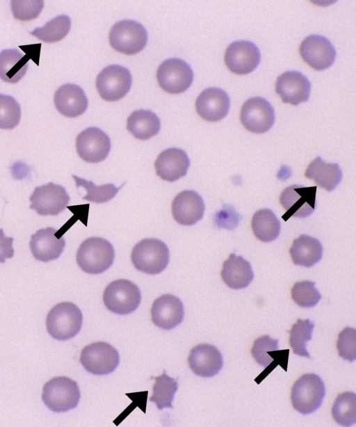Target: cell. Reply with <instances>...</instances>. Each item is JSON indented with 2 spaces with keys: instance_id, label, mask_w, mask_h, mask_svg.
<instances>
[{
  "instance_id": "obj_1",
  "label": "cell",
  "mask_w": 356,
  "mask_h": 427,
  "mask_svg": "<svg viewBox=\"0 0 356 427\" xmlns=\"http://www.w3.org/2000/svg\"><path fill=\"white\" fill-rule=\"evenodd\" d=\"M115 251L112 244L101 237H90L83 241L76 252L80 268L89 274H100L113 263Z\"/></svg>"
},
{
  "instance_id": "obj_2",
  "label": "cell",
  "mask_w": 356,
  "mask_h": 427,
  "mask_svg": "<svg viewBox=\"0 0 356 427\" xmlns=\"http://www.w3.org/2000/svg\"><path fill=\"white\" fill-rule=\"evenodd\" d=\"M131 259L138 271L148 275H156L167 267L170 252L166 244L161 240L145 239L134 247Z\"/></svg>"
},
{
  "instance_id": "obj_3",
  "label": "cell",
  "mask_w": 356,
  "mask_h": 427,
  "mask_svg": "<svg viewBox=\"0 0 356 427\" xmlns=\"http://www.w3.org/2000/svg\"><path fill=\"white\" fill-rule=\"evenodd\" d=\"M82 320L79 308L72 303L64 302L57 304L49 312L46 327L52 337L63 341L78 334Z\"/></svg>"
},
{
  "instance_id": "obj_4",
  "label": "cell",
  "mask_w": 356,
  "mask_h": 427,
  "mask_svg": "<svg viewBox=\"0 0 356 427\" xmlns=\"http://www.w3.org/2000/svg\"><path fill=\"white\" fill-rule=\"evenodd\" d=\"M325 394L324 382L318 375L304 374L294 382L291 388V403L298 412L309 414L320 408Z\"/></svg>"
},
{
  "instance_id": "obj_5",
  "label": "cell",
  "mask_w": 356,
  "mask_h": 427,
  "mask_svg": "<svg viewBox=\"0 0 356 427\" xmlns=\"http://www.w3.org/2000/svg\"><path fill=\"white\" fill-rule=\"evenodd\" d=\"M80 396L77 383L65 376L51 378L42 389L44 405L56 412H67L76 407Z\"/></svg>"
},
{
  "instance_id": "obj_6",
  "label": "cell",
  "mask_w": 356,
  "mask_h": 427,
  "mask_svg": "<svg viewBox=\"0 0 356 427\" xmlns=\"http://www.w3.org/2000/svg\"><path fill=\"white\" fill-rule=\"evenodd\" d=\"M147 33L140 23L123 19L115 23L109 33V43L118 52L131 55L140 51L146 45Z\"/></svg>"
},
{
  "instance_id": "obj_7",
  "label": "cell",
  "mask_w": 356,
  "mask_h": 427,
  "mask_svg": "<svg viewBox=\"0 0 356 427\" xmlns=\"http://www.w3.org/2000/svg\"><path fill=\"white\" fill-rule=\"evenodd\" d=\"M103 300L111 312L118 314H128L139 306L141 293L134 282L128 280H117L106 287Z\"/></svg>"
},
{
  "instance_id": "obj_8",
  "label": "cell",
  "mask_w": 356,
  "mask_h": 427,
  "mask_svg": "<svg viewBox=\"0 0 356 427\" xmlns=\"http://www.w3.org/2000/svg\"><path fill=\"white\" fill-rule=\"evenodd\" d=\"M316 188L293 184L284 189L280 202L286 211L282 218L287 221L291 217L302 218L310 216L316 207Z\"/></svg>"
},
{
  "instance_id": "obj_9",
  "label": "cell",
  "mask_w": 356,
  "mask_h": 427,
  "mask_svg": "<svg viewBox=\"0 0 356 427\" xmlns=\"http://www.w3.org/2000/svg\"><path fill=\"white\" fill-rule=\"evenodd\" d=\"M80 362L87 371L94 375H106L118 367L120 356L117 350L111 345L98 341L82 349Z\"/></svg>"
},
{
  "instance_id": "obj_10",
  "label": "cell",
  "mask_w": 356,
  "mask_h": 427,
  "mask_svg": "<svg viewBox=\"0 0 356 427\" xmlns=\"http://www.w3.org/2000/svg\"><path fill=\"white\" fill-rule=\"evenodd\" d=\"M159 86L165 92L177 94L184 92L193 80L192 69L184 61L172 58L164 61L156 72Z\"/></svg>"
},
{
  "instance_id": "obj_11",
  "label": "cell",
  "mask_w": 356,
  "mask_h": 427,
  "mask_svg": "<svg viewBox=\"0 0 356 427\" xmlns=\"http://www.w3.org/2000/svg\"><path fill=\"white\" fill-rule=\"evenodd\" d=\"M131 84L130 72L118 65L106 67L96 79V87L100 97L108 102H115L124 97Z\"/></svg>"
},
{
  "instance_id": "obj_12",
  "label": "cell",
  "mask_w": 356,
  "mask_h": 427,
  "mask_svg": "<svg viewBox=\"0 0 356 427\" xmlns=\"http://www.w3.org/2000/svg\"><path fill=\"white\" fill-rule=\"evenodd\" d=\"M29 200L30 208L42 216H56L70 202V196L60 185L49 182L35 187Z\"/></svg>"
},
{
  "instance_id": "obj_13",
  "label": "cell",
  "mask_w": 356,
  "mask_h": 427,
  "mask_svg": "<svg viewBox=\"0 0 356 427\" xmlns=\"http://www.w3.org/2000/svg\"><path fill=\"white\" fill-rule=\"evenodd\" d=\"M240 119L243 126L248 131L261 134L268 131L275 122V111L271 104L264 98L254 97L243 104Z\"/></svg>"
},
{
  "instance_id": "obj_14",
  "label": "cell",
  "mask_w": 356,
  "mask_h": 427,
  "mask_svg": "<svg viewBox=\"0 0 356 427\" xmlns=\"http://www.w3.org/2000/svg\"><path fill=\"white\" fill-rule=\"evenodd\" d=\"M79 156L88 163H99L104 160L111 150L109 137L97 127H89L79 133L76 139Z\"/></svg>"
},
{
  "instance_id": "obj_15",
  "label": "cell",
  "mask_w": 356,
  "mask_h": 427,
  "mask_svg": "<svg viewBox=\"0 0 356 427\" xmlns=\"http://www.w3.org/2000/svg\"><path fill=\"white\" fill-rule=\"evenodd\" d=\"M261 54L253 42L239 40L232 42L225 54V63L228 69L236 74H246L259 65Z\"/></svg>"
},
{
  "instance_id": "obj_16",
  "label": "cell",
  "mask_w": 356,
  "mask_h": 427,
  "mask_svg": "<svg viewBox=\"0 0 356 427\" xmlns=\"http://www.w3.org/2000/svg\"><path fill=\"white\" fill-rule=\"evenodd\" d=\"M299 50L304 61L316 70L330 67L336 58L334 46L322 35L307 36L301 42Z\"/></svg>"
},
{
  "instance_id": "obj_17",
  "label": "cell",
  "mask_w": 356,
  "mask_h": 427,
  "mask_svg": "<svg viewBox=\"0 0 356 427\" xmlns=\"http://www.w3.org/2000/svg\"><path fill=\"white\" fill-rule=\"evenodd\" d=\"M311 83L302 73L287 71L280 74L275 83V91L284 103L298 105L308 100Z\"/></svg>"
},
{
  "instance_id": "obj_18",
  "label": "cell",
  "mask_w": 356,
  "mask_h": 427,
  "mask_svg": "<svg viewBox=\"0 0 356 427\" xmlns=\"http://www.w3.org/2000/svg\"><path fill=\"white\" fill-rule=\"evenodd\" d=\"M205 205L202 198L194 191L179 193L172 202L174 219L182 225H193L203 217Z\"/></svg>"
},
{
  "instance_id": "obj_19",
  "label": "cell",
  "mask_w": 356,
  "mask_h": 427,
  "mask_svg": "<svg viewBox=\"0 0 356 427\" xmlns=\"http://www.w3.org/2000/svg\"><path fill=\"white\" fill-rule=\"evenodd\" d=\"M188 362L193 373L204 378L216 375L222 368V355L213 345L201 344L193 347L189 353Z\"/></svg>"
},
{
  "instance_id": "obj_20",
  "label": "cell",
  "mask_w": 356,
  "mask_h": 427,
  "mask_svg": "<svg viewBox=\"0 0 356 427\" xmlns=\"http://www.w3.org/2000/svg\"><path fill=\"white\" fill-rule=\"evenodd\" d=\"M184 316L180 299L171 294L156 298L151 308V319L154 325L163 330H170L181 323Z\"/></svg>"
},
{
  "instance_id": "obj_21",
  "label": "cell",
  "mask_w": 356,
  "mask_h": 427,
  "mask_svg": "<svg viewBox=\"0 0 356 427\" xmlns=\"http://www.w3.org/2000/svg\"><path fill=\"white\" fill-rule=\"evenodd\" d=\"M230 99L227 93L218 88L203 90L195 102L198 115L205 120L216 122L224 118L229 108Z\"/></svg>"
},
{
  "instance_id": "obj_22",
  "label": "cell",
  "mask_w": 356,
  "mask_h": 427,
  "mask_svg": "<svg viewBox=\"0 0 356 427\" xmlns=\"http://www.w3.org/2000/svg\"><path fill=\"white\" fill-rule=\"evenodd\" d=\"M57 230L46 227L38 230L31 235L29 243L33 257L43 262L56 259L60 257L65 245L63 236H56Z\"/></svg>"
},
{
  "instance_id": "obj_23",
  "label": "cell",
  "mask_w": 356,
  "mask_h": 427,
  "mask_svg": "<svg viewBox=\"0 0 356 427\" xmlns=\"http://www.w3.org/2000/svg\"><path fill=\"white\" fill-rule=\"evenodd\" d=\"M190 166L186 153L177 147L168 148L156 158L154 168L157 176L167 182H175L184 177Z\"/></svg>"
},
{
  "instance_id": "obj_24",
  "label": "cell",
  "mask_w": 356,
  "mask_h": 427,
  "mask_svg": "<svg viewBox=\"0 0 356 427\" xmlns=\"http://www.w3.org/2000/svg\"><path fill=\"white\" fill-rule=\"evenodd\" d=\"M54 102L58 111L68 118L77 117L85 112L88 99L81 87L67 83L55 92Z\"/></svg>"
},
{
  "instance_id": "obj_25",
  "label": "cell",
  "mask_w": 356,
  "mask_h": 427,
  "mask_svg": "<svg viewBox=\"0 0 356 427\" xmlns=\"http://www.w3.org/2000/svg\"><path fill=\"white\" fill-rule=\"evenodd\" d=\"M220 275L225 284L233 289L246 288L254 278L250 262L234 253L223 262Z\"/></svg>"
},
{
  "instance_id": "obj_26",
  "label": "cell",
  "mask_w": 356,
  "mask_h": 427,
  "mask_svg": "<svg viewBox=\"0 0 356 427\" xmlns=\"http://www.w3.org/2000/svg\"><path fill=\"white\" fill-rule=\"evenodd\" d=\"M305 176L327 191L334 190L342 179V172L337 163H325L317 156L307 166Z\"/></svg>"
},
{
  "instance_id": "obj_27",
  "label": "cell",
  "mask_w": 356,
  "mask_h": 427,
  "mask_svg": "<svg viewBox=\"0 0 356 427\" xmlns=\"http://www.w3.org/2000/svg\"><path fill=\"white\" fill-rule=\"evenodd\" d=\"M289 253L295 265L309 268L321 259L323 246L318 239L302 234L293 240Z\"/></svg>"
},
{
  "instance_id": "obj_28",
  "label": "cell",
  "mask_w": 356,
  "mask_h": 427,
  "mask_svg": "<svg viewBox=\"0 0 356 427\" xmlns=\"http://www.w3.org/2000/svg\"><path fill=\"white\" fill-rule=\"evenodd\" d=\"M30 57L16 49H3L0 52V79L15 83L22 79L28 69Z\"/></svg>"
},
{
  "instance_id": "obj_29",
  "label": "cell",
  "mask_w": 356,
  "mask_h": 427,
  "mask_svg": "<svg viewBox=\"0 0 356 427\" xmlns=\"http://www.w3.org/2000/svg\"><path fill=\"white\" fill-rule=\"evenodd\" d=\"M160 127V120L149 110L135 111L127 118V130L140 140H147L156 135Z\"/></svg>"
},
{
  "instance_id": "obj_30",
  "label": "cell",
  "mask_w": 356,
  "mask_h": 427,
  "mask_svg": "<svg viewBox=\"0 0 356 427\" xmlns=\"http://www.w3.org/2000/svg\"><path fill=\"white\" fill-rule=\"evenodd\" d=\"M251 225L254 235L262 242H271L280 234V223L274 212L268 209L257 211Z\"/></svg>"
},
{
  "instance_id": "obj_31",
  "label": "cell",
  "mask_w": 356,
  "mask_h": 427,
  "mask_svg": "<svg viewBox=\"0 0 356 427\" xmlns=\"http://www.w3.org/2000/svg\"><path fill=\"white\" fill-rule=\"evenodd\" d=\"M335 421L342 426H350L356 423V394L352 392L340 394L332 408Z\"/></svg>"
},
{
  "instance_id": "obj_32",
  "label": "cell",
  "mask_w": 356,
  "mask_h": 427,
  "mask_svg": "<svg viewBox=\"0 0 356 427\" xmlns=\"http://www.w3.org/2000/svg\"><path fill=\"white\" fill-rule=\"evenodd\" d=\"M71 20L65 15H60L47 22L43 26L36 28L30 33L48 43L58 42L68 33Z\"/></svg>"
},
{
  "instance_id": "obj_33",
  "label": "cell",
  "mask_w": 356,
  "mask_h": 427,
  "mask_svg": "<svg viewBox=\"0 0 356 427\" xmlns=\"http://www.w3.org/2000/svg\"><path fill=\"white\" fill-rule=\"evenodd\" d=\"M154 378L155 383L149 401L155 403L160 410L165 408H173L172 403L178 388L177 379L169 377L165 370L162 375Z\"/></svg>"
},
{
  "instance_id": "obj_34",
  "label": "cell",
  "mask_w": 356,
  "mask_h": 427,
  "mask_svg": "<svg viewBox=\"0 0 356 427\" xmlns=\"http://www.w3.org/2000/svg\"><path fill=\"white\" fill-rule=\"evenodd\" d=\"M315 325L309 319H298L289 331V344L293 352L302 357L311 358L306 349L307 342L312 339V335Z\"/></svg>"
},
{
  "instance_id": "obj_35",
  "label": "cell",
  "mask_w": 356,
  "mask_h": 427,
  "mask_svg": "<svg viewBox=\"0 0 356 427\" xmlns=\"http://www.w3.org/2000/svg\"><path fill=\"white\" fill-rule=\"evenodd\" d=\"M72 177L76 182V186L83 187L87 192V194L83 197V199L97 204L104 203L111 200L122 187V186L116 187L111 183L96 186L91 181L79 178L75 175H72Z\"/></svg>"
},
{
  "instance_id": "obj_36",
  "label": "cell",
  "mask_w": 356,
  "mask_h": 427,
  "mask_svg": "<svg viewBox=\"0 0 356 427\" xmlns=\"http://www.w3.org/2000/svg\"><path fill=\"white\" fill-rule=\"evenodd\" d=\"M291 291L293 300L302 307H312L321 298V293L315 287V282L309 280L296 282Z\"/></svg>"
},
{
  "instance_id": "obj_37",
  "label": "cell",
  "mask_w": 356,
  "mask_h": 427,
  "mask_svg": "<svg viewBox=\"0 0 356 427\" xmlns=\"http://www.w3.org/2000/svg\"><path fill=\"white\" fill-rule=\"evenodd\" d=\"M21 108L16 99L0 94V129H12L19 122Z\"/></svg>"
},
{
  "instance_id": "obj_38",
  "label": "cell",
  "mask_w": 356,
  "mask_h": 427,
  "mask_svg": "<svg viewBox=\"0 0 356 427\" xmlns=\"http://www.w3.org/2000/svg\"><path fill=\"white\" fill-rule=\"evenodd\" d=\"M275 350H279L278 340L264 335L254 341L251 353L257 364L266 368L273 361L268 353Z\"/></svg>"
},
{
  "instance_id": "obj_39",
  "label": "cell",
  "mask_w": 356,
  "mask_h": 427,
  "mask_svg": "<svg viewBox=\"0 0 356 427\" xmlns=\"http://www.w3.org/2000/svg\"><path fill=\"white\" fill-rule=\"evenodd\" d=\"M338 355L350 362L356 358V330L346 327L338 336L337 341Z\"/></svg>"
},
{
  "instance_id": "obj_40",
  "label": "cell",
  "mask_w": 356,
  "mask_h": 427,
  "mask_svg": "<svg viewBox=\"0 0 356 427\" xmlns=\"http://www.w3.org/2000/svg\"><path fill=\"white\" fill-rule=\"evenodd\" d=\"M44 1H11V10L15 19L20 21H29L35 19L41 13Z\"/></svg>"
},
{
  "instance_id": "obj_41",
  "label": "cell",
  "mask_w": 356,
  "mask_h": 427,
  "mask_svg": "<svg viewBox=\"0 0 356 427\" xmlns=\"http://www.w3.org/2000/svg\"><path fill=\"white\" fill-rule=\"evenodd\" d=\"M241 216L236 212L232 205L225 204L223 208L216 214L215 223L220 228L232 230L236 227L240 223Z\"/></svg>"
},
{
  "instance_id": "obj_42",
  "label": "cell",
  "mask_w": 356,
  "mask_h": 427,
  "mask_svg": "<svg viewBox=\"0 0 356 427\" xmlns=\"http://www.w3.org/2000/svg\"><path fill=\"white\" fill-rule=\"evenodd\" d=\"M289 350H277L273 361L266 367V369L255 378L258 384L262 381L277 365H280L286 371L287 369Z\"/></svg>"
},
{
  "instance_id": "obj_43",
  "label": "cell",
  "mask_w": 356,
  "mask_h": 427,
  "mask_svg": "<svg viewBox=\"0 0 356 427\" xmlns=\"http://www.w3.org/2000/svg\"><path fill=\"white\" fill-rule=\"evenodd\" d=\"M13 238L6 237L2 229H0V263H4L6 259H10L14 255L13 248Z\"/></svg>"
}]
</instances>
